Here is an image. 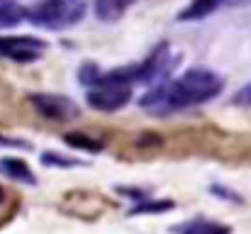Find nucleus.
Listing matches in <instances>:
<instances>
[{
    "mask_svg": "<svg viewBox=\"0 0 251 234\" xmlns=\"http://www.w3.org/2000/svg\"><path fill=\"white\" fill-rule=\"evenodd\" d=\"M32 105L47 120H74L78 115V105L66 95H32Z\"/></svg>",
    "mask_w": 251,
    "mask_h": 234,
    "instance_id": "obj_5",
    "label": "nucleus"
},
{
    "mask_svg": "<svg viewBox=\"0 0 251 234\" xmlns=\"http://www.w3.org/2000/svg\"><path fill=\"white\" fill-rule=\"evenodd\" d=\"M93 80H95V88L88 93V105L90 107L102 110V112H112V110H120V107H125L129 103L132 83L110 78L107 74H102V76L98 74Z\"/></svg>",
    "mask_w": 251,
    "mask_h": 234,
    "instance_id": "obj_3",
    "label": "nucleus"
},
{
    "mask_svg": "<svg viewBox=\"0 0 251 234\" xmlns=\"http://www.w3.org/2000/svg\"><path fill=\"white\" fill-rule=\"evenodd\" d=\"M42 161H44L47 166H78V163H81V161H71V158H59V156L51 154V152L42 154Z\"/></svg>",
    "mask_w": 251,
    "mask_h": 234,
    "instance_id": "obj_13",
    "label": "nucleus"
},
{
    "mask_svg": "<svg viewBox=\"0 0 251 234\" xmlns=\"http://www.w3.org/2000/svg\"><path fill=\"white\" fill-rule=\"evenodd\" d=\"M222 90V78L207 69H190L173 83H164L156 90L147 93L142 98V105L147 110L171 112V110H185L200 103L212 100Z\"/></svg>",
    "mask_w": 251,
    "mask_h": 234,
    "instance_id": "obj_1",
    "label": "nucleus"
},
{
    "mask_svg": "<svg viewBox=\"0 0 251 234\" xmlns=\"http://www.w3.org/2000/svg\"><path fill=\"white\" fill-rule=\"evenodd\" d=\"M29 20L44 29H69L85 15V0H42L29 12Z\"/></svg>",
    "mask_w": 251,
    "mask_h": 234,
    "instance_id": "obj_2",
    "label": "nucleus"
},
{
    "mask_svg": "<svg viewBox=\"0 0 251 234\" xmlns=\"http://www.w3.org/2000/svg\"><path fill=\"white\" fill-rule=\"evenodd\" d=\"M134 0H95V15L102 22H117Z\"/></svg>",
    "mask_w": 251,
    "mask_h": 234,
    "instance_id": "obj_6",
    "label": "nucleus"
},
{
    "mask_svg": "<svg viewBox=\"0 0 251 234\" xmlns=\"http://www.w3.org/2000/svg\"><path fill=\"white\" fill-rule=\"evenodd\" d=\"M0 144H2V147H22V149H29V144H27V142H12V139H0Z\"/></svg>",
    "mask_w": 251,
    "mask_h": 234,
    "instance_id": "obj_15",
    "label": "nucleus"
},
{
    "mask_svg": "<svg viewBox=\"0 0 251 234\" xmlns=\"http://www.w3.org/2000/svg\"><path fill=\"white\" fill-rule=\"evenodd\" d=\"M66 144L74 147V149H83V152H100L102 149V142H98L88 134H78V132L66 134Z\"/></svg>",
    "mask_w": 251,
    "mask_h": 234,
    "instance_id": "obj_11",
    "label": "nucleus"
},
{
    "mask_svg": "<svg viewBox=\"0 0 251 234\" xmlns=\"http://www.w3.org/2000/svg\"><path fill=\"white\" fill-rule=\"evenodd\" d=\"M25 17V10L15 0H0V27H12Z\"/></svg>",
    "mask_w": 251,
    "mask_h": 234,
    "instance_id": "obj_10",
    "label": "nucleus"
},
{
    "mask_svg": "<svg viewBox=\"0 0 251 234\" xmlns=\"http://www.w3.org/2000/svg\"><path fill=\"white\" fill-rule=\"evenodd\" d=\"M234 103H239V105H251V83H249V85H244V88L237 93Z\"/></svg>",
    "mask_w": 251,
    "mask_h": 234,
    "instance_id": "obj_14",
    "label": "nucleus"
},
{
    "mask_svg": "<svg viewBox=\"0 0 251 234\" xmlns=\"http://www.w3.org/2000/svg\"><path fill=\"white\" fill-rule=\"evenodd\" d=\"M176 232L178 234H229V227L217 225V222H207V220H195V222L183 225Z\"/></svg>",
    "mask_w": 251,
    "mask_h": 234,
    "instance_id": "obj_9",
    "label": "nucleus"
},
{
    "mask_svg": "<svg viewBox=\"0 0 251 234\" xmlns=\"http://www.w3.org/2000/svg\"><path fill=\"white\" fill-rule=\"evenodd\" d=\"M0 173H5V176H10V178H15V181H25V183H37V178H34V173L29 171V166L22 161V158H2L0 161Z\"/></svg>",
    "mask_w": 251,
    "mask_h": 234,
    "instance_id": "obj_7",
    "label": "nucleus"
},
{
    "mask_svg": "<svg viewBox=\"0 0 251 234\" xmlns=\"http://www.w3.org/2000/svg\"><path fill=\"white\" fill-rule=\"evenodd\" d=\"M220 2H222V0H193V2L178 15V20H185V22H190V20H202V17H207L210 12H215V10L220 7Z\"/></svg>",
    "mask_w": 251,
    "mask_h": 234,
    "instance_id": "obj_8",
    "label": "nucleus"
},
{
    "mask_svg": "<svg viewBox=\"0 0 251 234\" xmlns=\"http://www.w3.org/2000/svg\"><path fill=\"white\" fill-rule=\"evenodd\" d=\"M173 208V203L171 200H151V203H142V205H137V208H132V212L129 215H147V212H164V210H171Z\"/></svg>",
    "mask_w": 251,
    "mask_h": 234,
    "instance_id": "obj_12",
    "label": "nucleus"
},
{
    "mask_svg": "<svg viewBox=\"0 0 251 234\" xmlns=\"http://www.w3.org/2000/svg\"><path fill=\"white\" fill-rule=\"evenodd\" d=\"M44 49L47 44L34 37H0V56L20 61V64L37 61Z\"/></svg>",
    "mask_w": 251,
    "mask_h": 234,
    "instance_id": "obj_4",
    "label": "nucleus"
}]
</instances>
